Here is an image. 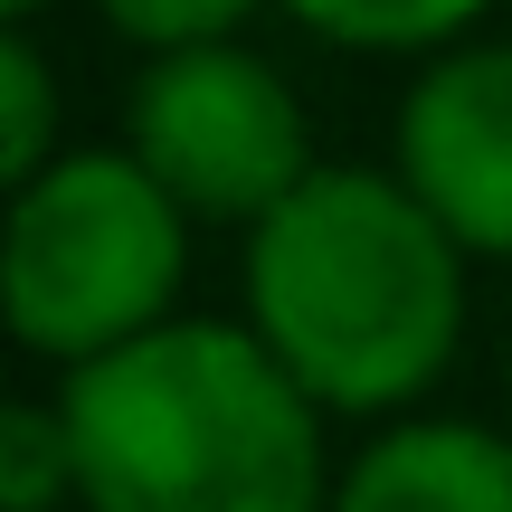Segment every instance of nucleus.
Here are the masks:
<instances>
[{
	"instance_id": "1",
	"label": "nucleus",
	"mask_w": 512,
	"mask_h": 512,
	"mask_svg": "<svg viewBox=\"0 0 512 512\" xmlns=\"http://www.w3.org/2000/svg\"><path fill=\"white\" fill-rule=\"evenodd\" d=\"M247 323L323 408H408L456 361L465 238L408 181L313 162L247 228Z\"/></svg>"
},
{
	"instance_id": "2",
	"label": "nucleus",
	"mask_w": 512,
	"mask_h": 512,
	"mask_svg": "<svg viewBox=\"0 0 512 512\" xmlns=\"http://www.w3.org/2000/svg\"><path fill=\"white\" fill-rule=\"evenodd\" d=\"M86 512H323L313 389L228 323H152L67 370Z\"/></svg>"
},
{
	"instance_id": "3",
	"label": "nucleus",
	"mask_w": 512,
	"mask_h": 512,
	"mask_svg": "<svg viewBox=\"0 0 512 512\" xmlns=\"http://www.w3.org/2000/svg\"><path fill=\"white\" fill-rule=\"evenodd\" d=\"M190 275V209L143 171V152H57L10 190L0 304L38 361H95L171 323Z\"/></svg>"
},
{
	"instance_id": "4",
	"label": "nucleus",
	"mask_w": 512,
	"mask_h": 512,
	"mask_svg": "<svg viewBox=\"0 0 512 512\" xmlns=\"http://www.w3.org/2000/svg\"><path fill=\"white\" fill-rule=\"evenodd\" d=\"M124 143L190 219H247V228L313 171L294 86L238 38L152 48L143 86L124 105Z\"/></svg>"
},
{
	"instance_id": "5",
	"label": "nucleus",
	"mask_w": 512,
	"mask_h": 512,
	"mask_svg": "<svg viewBox=\"0 0 512 512\" xmlns=\"http://www.w3.org/2000/svg\"><path fill=\"white\" fill-rule=\"evenodd\" d=\"M399 181L465 238V256H512V38L437 48L399 105Z\"/></svg>"
},
{
	"instance_id": "6",
	"label": "nucleus",
	"mask_w": 512,
	"mask_h": 512,
	"mask_svg": "<svg viewBox=\"0 0 512 512\" xmlns=\"http://www.w3.org/2000/svg\"><path fill=\"white\" fill-rule=\"evenodd\" d=\"M332 512H512V446L465 418L389 427L342 475Z\"/></svg>"
},
{
	"instance_id": "7",
	"label": "nucleus",
	"mask_w": 512,
	"mask_h": 512,
	"mask_svg": "<svg viewBox=\"0 0 512 512\" xmlns=\"http://www.w3.org/2000/svg\"><path fill=\"white\" fill-rule=\"evenodd\" d=\"M313 38L332 48H370V57H437L475 29L494 0H285Z\"/></svg>"
},
{
	"instance_id": "8",
	"label": "nucleus",
	"mask_w": 512,
	"mask_h": 512,
	"mask_svg": "<svg viewBox=\"0 0 512 512\" xmlns=\"http://www.w3.org/2000/svg\"><path fill=\"white\" fill-rule=\"evenodd\" d=\"M76 503V427L67 408H10L0 418V512Z\"/></svg>"
},
{
	"instance_id": "9",
	"label": "nucleus",
	"mask_w": 512,
	"mask_h": 512,
	"mask_svg": "<svg viewBox=\"0 0 512 512\" xmlns=\"http://www.w3.org/2000/svg\"><path fill=\"white\" fill-rule=\"evenodd\" d=\"M48 162H57V86H48L38 38L10 29L0 38V171H10V190H19Z\"/></svg>"
},
{
	"instance_id": "10",
	"label": "nucleus",
	"mask_w": 512,
	"mask_h": 512,
	"mask_svg": "<svg viewBox=\"0 0 512 512\" xmlns=\"http://www.w3.org/2000/svg\"><path fill=\"white\" fill-rule=\"evenodd\" d=\"M256 0H105V19L143 48H190V38H228Z\"/></svg>"
},
{
	"instance_id": "11",
	"label": "nucleus",
	"mask_w": 512,
	"mask_h": 512,
	"mask_svg": "<svg viewBox=\"0 0 512 512\" xmlns=\"http://www.w3.org/2000/svg\"><path fill=\"white\" fill-rule=\"evenodd\" d=\"M0 10H10V19H29V10H48V0H0Z\"/></svg>"
}]
</instances>
